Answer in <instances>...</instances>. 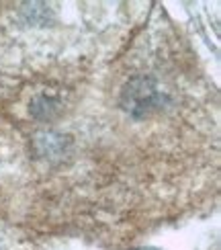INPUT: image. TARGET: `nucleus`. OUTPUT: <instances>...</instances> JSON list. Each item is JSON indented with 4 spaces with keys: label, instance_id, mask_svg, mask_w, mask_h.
Segmentation results:
<instances>
[]
</instances>
